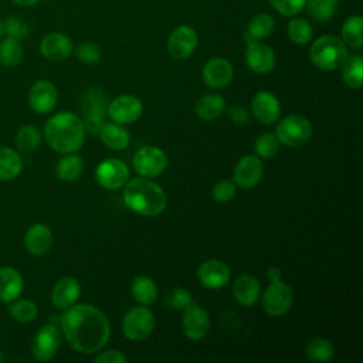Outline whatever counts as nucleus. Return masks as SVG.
<instances>
[{"mask_svg":"<svg viewBox=\"0 0 363 363\" xmlns=\"http://www.w3.org/2000/svg\"><path fill=\"white\" fill-rule=\"evenodd\" d=\"M275 30V20L268 13H258L255 14L248 26L247 31L244 34L245 43L248 41H261L267 37H269Z\"/></svg>","mask_w":363,"mask_h":363,"instance_id":"a878e982","label":"nucleus"},{"mask_svg":"<svg viewBox=\"0 0 363 363\" xmlns=\"http://www.w3.org/2000/svg\"><path fill=\"white\" fill-rule=\"evenodd\" d=\"M342 78L343 82L352 88L359 89L363 85V58L360 55L347 57L342 64Z\"/></svg>","mask_w":363,"mask_h":363,"instance_id":"473e14b6","label":"nucleus"},{"mask_svg":"<svg viewBox=\"0 0 363 363\" xmlns=\"http://www.w3.org/2000/svg\"><path fill=\"white\" fill-rule=\"evenodd\" d=\"M305 354L312 362H328L333 357V345L325 337H313L305 347Z\"/></svg>","mask_w":363,"mask_h":363,"instance_id":"c9c22d12","label":"nucleus"},{"mask_svg":"<svg viewBox=\"0 0 363 363\" xmlns=\"http://www.w3.org/2000/svg\"><path fill=\"white\" fill-rule=\"evenodd\" d=\"M194 111L200 119L213 121L224 113L225 101L218 94H206L197 99Z\"/></svg>","mask_w":363,"mask_h":363,"instance_id":"cd10ccee","label":"nucleus"},{"mask_svg":"<svg viewBox=\"0 0 363 363\" xmlns=\"http://www.w3.org/2000/svg\"><path fill=\"white\" fill-rule=\"evenodd\" d=\"M183 311L184 313L182 318V330L186 337L190 340L203 339L210 330V318L207 311L193 302Z\"/></svg>","mask_w":363,"mask_h":363,"instance_id":"2eb2a0df","label":"nucleus"},{"mask_svg":"<svg viewBox=\"0 0 363 363\" xmlns=\"http://www.w3.org/2000/svg\"><path fill=\"white\" fill-rule=\"evenodd\" d=\"M235 190H237V186L233 180L223 179L214 184L211 196L218 203H227L233 200V197L235 196Z\"/></svg>","mask_w":363,"mask_h":363,"instance_id":"a18cd8bd","label":"nucleus"},{"mask_svg":"<svg viewBox=\"0 0 363 363\" xmlns=\"http://www.w3.org/2000/svg\"><path fill=\"white\" fill-rule=\"evenodd\" d=\"M264 174V167L258 156H242L234 169V183L241 189L255 187Z\"/></svg>","mask_w":363,"mask_h":363,"instance_id":"a211bd4d","label":"nucleus"},{"mask_svg":"<svg viewBox=\"0 0 363 363\" xmlns=\"http://www.w3.org/2000/svg\"><path fill=\"white\" fill-rule=\"evenodd\" d=\"M155 315L145 305L130 308L122 319L123 335L133 342L145 340L155 329Z\"/></svg>","mask_w":363,"mask_h":363,"instance_id":"0eeeda50","label":"nucleus"},{"mask_svg":"<svg viewBox=\"0 0 363 363\" xmlns=\"http://www.w3.org/2000/svg\"><path fill=\"white\" fill-rule=\"evenodd\" d=\"M23 45L20 40L3 37L0 40V64L6 68L17 67L23 60Z\"/></svg>","mask_w":363,"mask_h":363,"instance_id":"7c9ffc66","label":"nucleus"},{"mask_svg":"<svg viewBox=\"0 0 363 363\" xmlns=\"http://www.w3.org/2000/svg\"><path fill=\"white\" fill-rule=\"evenodd\" d=\"M72 51H74L75 57L86 65H94V64L99 62V60L102 57L101 47L94 41H82Z\"/></svg>","mask_w":363,"mask_h":363,"instance_id":"a19ab883","label":"nucleus"},{"mask_svg":"<svg viewBox=\"0 0 363 363\" xmlns=\"http://www.w3.org/2000/svg\"><path fill=\"white\" fill-rule=\"evenodd\" d=\"M38 1H40V0H11V3H14L16 6L23 7V9L33 7V6H35Z\"/></svg>","mask_w":363,"mask_h":363,"instance_id":"8fccbe9b","label":"nucleus"},{"mask_svg":"<svg viewBox=\"0 0 363 363\" xmlns=\"http://www.w3.org/2000/svg\"><path fill=\"white\" fill-rule=\"evenodd\" d=\"M0 362H3V353H1V350H0Z\"/></svg>","mask_w":363,"mask_h":363,"instance_id":"864d4df0","label":"nucleus"},{"mask_svg":"<svg viewBox=\"0 0 363 363\" xmlns=\"http://www.w3.org/2000/svg\"><path fill=\"white\" fill-rule=\"evenodd\" d=\"M99 138L104 145L112 150H122L129 146L130 135L128 129L116 122L105 123L99 132Z\"/></svg>","mask_w":363,"mask_h":363,"instance_id":"bb28decb","label":"nucleus"},{"mask_svg":"<svg viewBox=\"0 0 363 363\" xmlns=\"http://www.w3.org/2000/svg\"><path fill=\"white\" fill-rule=\"evenodd\" d=\"M305 7L309 16L318 21H328L336 13V4L330 0H306Z\"/></svg>","mask_w":363,"mask_h":363,"instance_id":"ea45409f","label":"nucleus"},{"mask_svg":"<svg viewBox=\"0 0 363 363\" xmlns=\"http://www.w3.org/2000/svg\"><path fill=\"white\" fill-rule=\"evenodd\" d=\"M330 1H332V3H335V4H337L340 0H330Z\"/></svg>","mask_w":363,"mask_h":363,"instance_id":"603ef678","label":"nucleus"},{"mask_svg":"<svg viewBox=\"0 0 363 363\" xmlns=\"http://www.w3.org/2000/svg\"><path fill=\"white\" fill-rule=\"evenodd\" d=\"M342 41L352 48H362L363 45V18L359 14L350 16L342 26Z\"/></svg>","mask_w":363,"mask_h":363,"instance_id":"2f4dec72","label":"nucleus"},{"mask_svg":"<svg viewBox=\"0 0 363 363\" xmlns=\"http://www.w3.org/2000/svg\"><path fill=\"white\" fill-rule=\"evenodd\" d=\"M24 289V281L20 272L13 267H0V301L13 302Z\"/></svg>","mask_w":363,"mask_h":363,"instance_id":"393cba45","label":"nucleus"},{"mask_svg":"<svg viewBox=\"0 0 363 363\" xmlns=\"http://www.w3.org/2000/svg\"><path fill=\"white\" fill-rule=\"evenodd\" d=\"M9 313L17 322L27 323V322H31V320H34L37 318L38 308L30 299H16L9 306Z\"/></svg>","mask_w":363,"mask_h":363,"instance_id":"4c0bfd02","label":"nucleus"},{"mask_svg":"<svg viewBox=\"0 0 363 363\" xmlns=\"http://www.w3.org/2000/svg\"><path fill=\"white\" fill-rule=\"evenodd\" d=\"M72 41L71 38L60 31L48 33L40 41L41 55L52 62H60L67 60L72 54Z\"/></svg>","mask_w":363,"mask_h":363,"instance_id":"f3484780","label":"nucleus"},{"mask_svg":"<svg viewBox=\"0 0 363 363\" xmlns=\"http://www.w3.org/2000/svg\"><path fill=\"white\" fill-rule=\"evenodd\" d=\"M294 303V292L282 279L271 281L262 294V309L267 315L277 318L285 315Z\"/></svg>","mask_w":363,"mask_h":363,"instance_id":"6e6552de","label":"nucleus"},{"mask_svg":"<svg viewBox=\"0 0 363 363\" xmlns=\"http://www.w3.org/2000/svg\"><path fill=\"white\" fill-rule=\"evenodd\" d=\"M259 294H261V285L255 277L244 274L234 281L233 295L240 305L242 306L255 305L257 301L259 299Z\"/></svg>","mask_w":363,"mask_h":363,"instance_id":"b1692460","label":"nucleus"},{"mask_svg":"<svg viewBox=\"0 0 363 363\" xmlns=\"http://www.w3.org/2000/svg\"><path fill=\"white\" fill-rule=\"evenodd\" d=\"M106 113L113 122L129 125L142 116L143 105L142 101L133 95H119L108 104Z\"/></svg>","mask_w":363,"mask_h":363,"instance_id":"f8f14e48","label":"nucleus"},{"mask_svg":"<svg viewBox=\"0 0 363 363\" xmlns=\"http://www.w3.org/2000/svg\"><path fill=\"white\" fill-rule=\"evenodd\" d=\"M122 199L129 210L145 217L160 214L167 204L164 190L147 177H136L126 182Z\"/></svg>","mask_w":363,"mask_h":363,"instance_id":"7ed1b4c3","label":"nucleus"},{"mask_svg":"<svg viewBox=\"0 0 363 363\" xmlns=\"http://www.w3.org/2000/svg\"><path fill=\"white\" fill-rule=\"evenodd\" d=\"M14 142L20 152H33L41 143V132L34 125H23L17 130Z\"/></svg>","mask_w":363,"mask_h":363,"instance_id":"f704fd0d","label":"nucleus"},{"mask_svg":"<svg viewBox=\"0 0 363 363\" xmlns=\"http://www.w3.org/2000/svg\"><path fill=\"white\" fill-rule=\"evenodd\" d=\"M349 57L347 45L336 35L325 34L313 41L309 50L312 64L322 71H335Z\"/></svg>","mask_w":363,"mask_h":363,"instance_id":"20e7f679","label":"nucleus"},{"mask_svg":"<svg viewBox=\"0 0 363 363\" xmlns=\"http://www.w3.org/2000/svg\"><path fill=\"white\" fill-rule=\"evenodd\" d=\"M60 326L68 345L82 354L99 352L111 335L105 313L89 303H75L65 309L60 316Z\"/></svg>","mask_w":363,"mask_h":363,"instance_id":"f257e3e1","label":"nucleus"},{"mask_svg":"<svg viewBox=\"0 0 363 363\" xmlns=\"http://www.w3.org/2000/svg\"><path fill=\"white\" fill-rule=\"evenodd\" d=\"M234 77V68L225 58L216 57L206 62L201 71V78L210 88H224Z\"/></svg>","mask_w":363,"mask_h":363,"instance_id":"412c9836","label":"nucleus"},{"mask_svg":"<svg viewBox=\"0 0 363 363\" xmlns=\"http://www.w3.org/2000/svg\"><path fill=\"white\" fill-rule=\"evenodd\" d=\"M23 170V159L17 150L0 146V182L16 179Z\"/></svg>","mask_w":363,"mask_h":363,"instance_id":"c85d7f7f","label":"nucleus"},{"mask_svg":"<svg viewBox=\"0 0 363 363\" xmlns=\"http://www.w3.org/2000/svg\"><path fill=\"white\" fill-rule=\"evenodd\" d=\"M281 277H282V272L278 267H271V268L267 269V278H268L269 282L271 281H279Z\"/></svg>","mask_w":363,"mask_h":363,"instance_id":"09e8293b","label":"nucleus"},{"mask_svg":"<svg viewBox=\"0 0 363 363\" xmlns=\"http://www.w3.org/2000/svg\"><path fill=\"white\" fill-rule=\"evenodd\" d=\"M133 167L142 177H157L167 167V156L156 146H143L133 156Z\"/></svg>","mask_w":363,"mask_h":363,"instance_id":"1a4fd4ad","label":"nucleus"},{"mask_svg":"<svg viewBox=\"0 0 363 363\" xmlns=\"http://www.w3.org/2000/svg\"><path fill=\"white\" fill-rule=\"evenodd\" d=\"M199 35L190 26H177L167 38V51L174 60L189 58L197 48Z\"/></svg>","mask_w":363,"mask_h":363,"instance_id":"ddd939ff","label":"nucleus"},{"mask_svg":"<svg viewBox=\"0 0 363 363\" xmlns=\"http://www.w3.org/2000/svg\"><path fill=\"white\" fill-rule=\"evenodd\" d=\"M79 282L72 277H64L54 285L51 292V302L57 309L65 311L77 303V301L79 299Z\"/></svg>","mask_w":363,"mask_h":363,"instance_id":"5701e85b","label":"nucleus"},{"mask_svg":"<svg viewBox=\"0 0 363 363\" xmlns=\"http://www.w3.org/2000/svg\"><path fill=\"white\" fill-rule=\"evenodd\" d=\"M130 294L136 302L140 305H150L157 299V285L156 282L146 275H139L133 278L130 284Z\"/></svg>","mask_w":363,"mask_h":363,"instance_id":"c756f323","label":"nucleus"},{"mask_svg":"<svg viewBox=\"0 0 363 363\" xmlns=\"http://www.w3.org/2000/svg\"><path fill=\"white\" fill-rule=\"evenodd\" d=\"M84 163L81 156L75 155V153H67L65 156H62L57 166H55V173L57 177L62 182H74L79 177L81 172H82Z\"/></svg>","mask_w":363,"mask_h":363,"instance_id":"72a5a7b5","label":"nucleus"},{"mask_svg":"<svg viewBox=\"0 0 363 363\" xmlns=\"http://www.w3.org/2000/svg\"><path fill=\"white\" fill-rule=\"evenodd\" d=\"M1 24L4 37H11L21 41L28 35V24L18 16H7L6 18L1 20Z\"/></svg>","mask_w":363,"mask_h":363,"instance_id":"58836bf2","label":"nucleus"},{"mask_svg":"<svg viewBox=\"0 0 363 363\" xmlns=\"http://www.w3.org/2000/svg\"><path fill=\"white\" fill-rule=\"evenodd\" d=\"M269 3L279 14L294 17L305 9L306 0H269Z\"/></svg>","mask_w":363,"mask_h":363,"instance_id":"c03bdc74","label":"nucleus"},{"mask_svg":"<svg viewBox=\"0 0 363 363\" xmlns=\"http://www.w3.org/2000/svg\"><path fill=\"white\" fill-rule=\"evenodd\" d=\"M85 128L81 118L68 111L52 115L44 128L50 147L58 153H77L85 142Z\"/></svg>","mask_w":363,"mask_h":363,"instance_id":"f03ea898","label":"nucleus"},{"mask_svg":"<svg viewBox=\"0 0 363 363\" xmlns=\"http://www.w3.org/2000/svg\"><path fill=\"white\" fill-rule=\"evenodd\" d=\"M61 345V332L60 329L52 325L47 323L41 326L33 337L31 342V354L38 362L51 360Z\"/></svg>","mask_w":363,"mask_h":363,"instance_id":"9d476101","label":"nucleus"},{"mask_svg":"<svg viewBox=\"0 0 363 363\" xmlns=\"http://www.w3.org/2000/svg\"><path fill=\"white\" fill-rule=\"evenodd\" d=\"M251 111L254 118L262 125H271L278 121L281 105L278 98L268 91H258L251 101Z\"/></svg>","mask_w":363,"mask_h":363,"instance_id":"aec40b11","label":"nucleus"},{"mask_svg":"<svg viewBox=\"0 0 363 363\" xmlns=\"http://www.w3.org/2000/svg\"><path fill=\"white\" fill-rule=\"evenodd\" d=\"M254 149H255V153L258 157L271 159L277 155V152L279 149V140L272 133H262L257 138Z\"/></svg>","mask_w":363,"mask_h":363,"instance_id":"79ce46f5","label":"nucleus"},{"mask_svg":"<svg viewBox=\"0 0 363 363\" xmlns=\"http://www.w3.org/2000/svg\"><path fill=\"white\" fill-rule=\"evenodd\" d=\"M228 115L234 123L244 125L248 122V112L241 106H231L228 109Z\"/></svg>","mask_w":363,"mask_h":363,"instance_id":"de8ad7c7","label":"nucleus"},{"mask_svg":"<svg viewBox=\"0 0 363 363\" xmlns=\"http://www.w3.org/2000/svg\"><path fill=\"white\" fill-rule=\"evenodd\" d=\"M52 242V233L50 227L43 223L33 224L24 234V247L30 254L35 257L47 254L51 250Z\"/></svg>","mask_w":363,"mask_h":363,"instance_id":"4be33fe9","label":"nucleus"},{"mask_svg":"<svg viewBox=\"0 0 363 363\" xmlns=\"http://www.w3.org/2000/svg\"><path fill=\"white\" fill-rule=\"evenodd\" d=\"M108 109L106 96L98 88H89L85 91L81 101L82 123L85 132L92 135H99L102 126L105 125V113Z\"/></svg>","mask_w":363,"mask_h":363,"instance_id":"39448f33","label":"nucleus"},{"mask_svg":"<svg viewBox=\"0 0 363 363\" xmlns=\"http://www.w3.org/2000/svg\"><path fill=\"white\" fill-rule=\"evenodd\" d=\"M129 179V169L125 162L109 157L101 162L95 170L96 183L106 190H118L126 184Z\"/></svg>","mask_w":363,"mask_h":363,"instance_id":"9b49d317","label":"nucleus"},{"mask_svg":"<svg viewBox=\"0 0 363 363\" xmlns=\"http://www.w3.org/2000/svg\"><path fill=\"white\" fill-rule=\"evenodd\" d=\"M4 37V34H3V24H1V18H0V40Z\"/></svg>","mask_w":363,"mask_h":363,"instance_id":"3c124183","label":"nucleus"},{"mask_svg":"<svg viewBox=\"0 0 363 363\" xmlns=\"http://www.w3.org/2000/svg\"><path fill=\"white\" fill-rule=\"evenodd\" d=\"M94 362L95 363H126L128 357L119 350H105L104 353L101 352L94 359Z\"/></svg>","mask_w":363,"mask_h":363,"instance_id":"49530a36","label":"nucleus"},{"mask_svg":"<svg viewBox=\"0 0 363 363\" xmlns=\"http://www.w3.org/2000/svg\"><path fill=\"white\" fill-rule=\"evenodd\" d=\"M58 102L57 86L47 79H40L34 82L28 91V105L40 115L50 113Z\"/></svg>","mask_w":363,"mask_h":363,"instance_id":"4468645a","label":"nucleus"},{"mask_svg":"<svg viewBox=\"0 0 363 363\" xmlns=\"http://www.w3.org/2000/svg\"><path fill=\"white\" fill-rule=\"evenodd\" d=\"M275 136L288 147H299L311 139L312 125L305 116L291 113L278 122Z\"/></svg>","mask_w":363,"mask_h":363,"instance_id":"423d86ee","label":"nucleus"},{"mask_svg":"<svg viewBox=\"0 0 363 363\" xmlns=\"http://www.w3.org/2000/svg\"><path fill=\"white\" fill-rule=\"evenodd\" d=\"M312 26L306 18L295 17L288 23V35L292 43L298 45H305L312 40Z\"/></svg>","mask_w":363,"mask_h":363,"instance_id":"e433bc0d","label":"nucleus"},{"mask_svg":"<svg viewBox=\"0 0 363 363\" xmlns=\"http://www.w3.org/2000/svg\"><path fill=\"white\" fill-rule=\"evenodd\" d=\"M230 267L220 259H207L197 269L200 284L208 289H220L230 282Z\"/></svg>","mask_w":363,"mask_h":363,"instance_id":"6ab92c4d","label":"nucleus"},{"mask_svg":"<svg viewBox=\"0 0 363 363\" xmlns=\"http://www.w3.org/2000/svg\"><path fill=\"white\" fill-rule=\"evenodd\" d=\"M164 302H166V305L170 309L183 311V309H186L193 302V298H191V294L187 289H184V288H173L166 295Z\"/></svg>","mask_w":363,"mask_h":363,"instance_id":"37998d69","label":"nucleus"},{"mask_svg":"<svg viewBox=\"0 0 363 363\" xmlns=\"http://www.w3.org/2000/svg\"><path fill=\"white\" fill-rule=\"evenodd\" d=\"M245 64L255 74H268L275 67V54L262 41L245 43Z\"/></svg>","mask_w":363,"mask_h":363,"instance_id":"dca6fc26","label":"nucleus"}]
</instances>
